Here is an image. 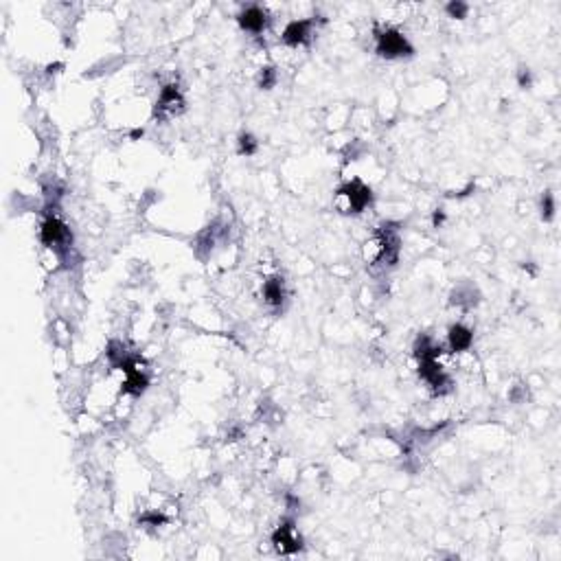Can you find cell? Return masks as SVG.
Masks as SVG:
<instances>
[{
    "instance_id": "obj_1",
    "label": "cell",
    "mask_w": 561,
    "mask_h": 561,
    "mask_svg": "<svg viewBox=\"0 0 561 561\" xmlns=\"http://www.w3.org/2000/svg\"><path fill=\"white\" fill-rule=\"evenodd\" d=\"M40 237H42V243L53 248L62 259H69L71 253H73V235L71 231L66 229V224H62L57 217H47L40 229Z\"/></svg>"
},
{
    "instance_id": "obj_2",
    "label": "cell",
    "mask_w": 561,
    "mask_h": 561,
    "mask_svg": "<svg viewBox=\"0 0 561 561\" xmlns=\"http://www.w3.org/2000/svg\"><path fill=\"white\" fill-rule=\"evenodd\" d=\"M375 51L381 57H386V59L408 57V55H412V44L406 40V35L399 33L397 29H386V31L377 33Z\"/></svg>"
},
{
    "instance_id": "obj_3",
    "label": "cell",
    "mask_w": 561,
    "mask_h": 561,
    "mask_svg": "<svg viewBox=\"0 0 561 561\" xmlns=\"http://www.w3.org/2000/svg\"><path fill=\"white\" fill-rule=\"evenodd\" d=\"M338 199H340L345 213H362L366 207H371L373 193L360 180H353L338 189Z\"/></svg>"
},
{
    "instance_id": "obj_4",
    "label": "cell",
    "mask_w": 561,
    "mask_h": 561,
    "mask_svg": "<svg viewBox=\"0 0 561 561\" xmlns=\"http://www.w3.org/2000/svg\"><path fill=\"white\" fill-rule=\"evenodd\" d=\"M419 375L434 393H443V391H447V386H450V379H447L443 366L436 362V357H430V360H419Z\"/></svg>"
},
{
    "instance_id": "obj_5",
    "label": "cell",
    "mask_w": 561,
    "mask_h": 561,
    "mask_svg": "<svg viewBox=\"0 0 561 561\" xmlns=\"http://www.w3.org/2000/svg\"><path fill=\"white\" fill-rule=\"evenodd\" d=\"M313 27H316V20H291L289 25L283 29V44L287 47H303L313 35Z\"/></svg>"
},
{
    "instance_id": "obj_6",
    "label": "cell",
    "mask_w": 561,
    "mask_h": 561,
    "mask_svg": "<svg viewBox=\"0 0 561 561\" xmlns=\"http://www.w3.org/2000/svg\"><path fill=\"white\" fill-rule=\"evenodd\" d=\"M239 27L243 31H248V33H263L265 27H267V13L265 9H261L259 5H250V7H245L241 13H239Z\"/></svg>"
},
{
    "instance_id": "obj_7",
    "label": "cell",
    "mask_w": 561,
    "mask_h": 561,
    "mask_svg": "<svg viewBox=\"0 0 561 561\" xmlns=\"http://www.w3.org/2000/svg\"><path fill=\"white\" fill-rule=\"evenodd\" d=\"M272 542H274L277 550L279 553H285V555L287 553H296L301 548V537L296 535L294 524H291V522H287V524H283V526H279L274 531Z\"/></svg>"
},
{
    "instance_id": "obj_8",
    "label": "cell",
    "mask_w": 561,
    "mask_h": 561,
    "mask_svg": "<svg viewBox=\"0 0 561 561\" xmlns=\"http://www.w3.org/2000/svg\"><path fill=\"white\" fill-rule=\"evenodd\" d=\"M185 105V99L180 95V91H178V86H165L163 91H161V97H158V105H156V115H165V112H169V115H175V112H180Z\"/></svg>"
},
{
    "instance_id": "obj_9",
    "label": "cell",
    "mask_w": 561,
    "mask_h": 561,
    "mask_svg": "<svg viewBox=\"0 0 561 561\" xmlns=\"http://www.w3.org/2000/svg\"><path fill=\"white\" fill-rule=\"evenodd\" d=\"M447 340H450V349L461 353V351H467L471 347V342H474V333H471V329H467L465 325H454L450 329V333H447Z\"/></svg>"
},
{
    "instance_id": "obj_10",
    "label": "cell",
    "mask_w": 561,
    "mask_h": 561,
    "mask_svg": "<svg viewBox=\"0 0 561 561\" xmlns=\"http://www.w3.org/2000/svg\"><path fill=\"white\" fill-rule=\"evenodd\" d=\"M263 299H265L267 305L281 307V303L285 301L283 281H281V279H267V281L263 283Z\"/></svg>"
},
{
    "instance_id": "obj_11",
    "label": "cell",
    "mask_w": 561,
    "mask_h": 561,
    "mask_svg": "<svg viewBox=\"0 0 561 561\" xmlns=\"http://www.w3.org/2000/svg\"><path fill=\"white\" fill-rule=\"evenodd\" d=\"M241 156H253L257 151V141L250 137V134H241L239 137V149H237Z\"/></svg>"
},
{
    "instance_id": "obj_12",
    "label": "cell",
    "mask_w": 561,
    "mask_h": 561,
    "mask_svg": "<svg viewBox=\"0 0 561 561\" xmlns=\"http://www.w3.org/2000/svg\"><path fill=\"white\" fill-rule=\"evenodd\" d=\"M277 83V73L274 69H263V73L259 75V86L265 88V91H270V88Z\"/></svg>"
},
{
    "instance_id": "obj_13",
    "label": "cell",
    "mask_w": 561,
    "mask_h": 561,
    "mask_svg": "<svg viewBox=\"0 0 561 561\" xmlns=\"http://www.w3.org/2000/svg\"><path fill=\"white\" fill-rule=\"evenodd\" d=\"M553 215H555V199H553L550 193H544V197H542V217L548 221V219H553Z\"/></svg>"
},
{
    "instance_id": "obj_14",
    "label": "cell",
    "mask_w": 561,
    "mask_h": 561,
    "mask_svg": "<svg viewBox=\"0 0 561 561\" xmlns=\"http://www.w3.org/2000/svg\"><path fill=\"white\" fill-rule=\"evenodd\" d=\"M445 9H447V13H450L452 18H465L467 11H469V7L465 3H450Z\"/></svg>"
},
{
    "instance_id": "obj_15",
    "label": "cell",
    "mask_w": 561,
    "mask_h": 561,
    "mask_svg": "<svg viewBox=\"0 0 561 561\" xmlns=\"http://www.w3.org/2000/svg\"><path fill=\"white\" fill-rule=\"evenodd\" d=\"M520 86L522 88H528L531 86V71L528 69H522L520 71Z\"/></svg>"
}]
</instances>
